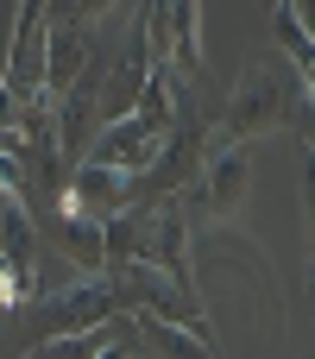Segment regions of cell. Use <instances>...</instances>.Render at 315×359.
Masks as SVG:
<instances>
[{"label": "cell", "mask_w": 315, "mask_h": 359, "mask_svg": "<svg viewBox=\"0 0 315 359\" xmlns=\"http://www.w3.org/2000/svg\"><path fill=\"white\" fill-rule=\"evenodd\" d=\"M284 126H297L303 139H309V82H297L290 88V69H284V57H272V50H259L246 69H240V82H234V95H227V114H221V139H259V133H284Z\"/></svg>", "instance_id": "cell-1"}, {"label": "cell", "mask_w": 315, "mask_h": 359, "mask_svg": "<svg viewBox=\"0 0 315 359\" xmlns=\"http://www.w3.org/2000/svg\"><path fill=\"white\" fill-rule=\"evenodd\" d=\"M196 170H202V177H196V202H202L215 221H234V215L246 208V196H253V158H246V145H240V139H221V133L208 126Z\"/></svg>", "instance_id": "cell-2"}, {"label": "cell", "mask_w": 315, "mask_h": 359, "mask_svg": "<svg viewBox=\"0 0 315 359\" xmlns=\"http://www.w3.org/2000/svg\"><path fill=\"white\" fill-rule=\"evenodd\" d=\"M32 221H38V233L57 246V259H69L82 278H95V271H107V240H101V221L95 215H82L76 202H44V208H32Z\"/></svg>", "instance_id": "cell-3"}, {"label": "cell", "mask_w": 315, "mask_h": 359, "mask_svg": "<svg viewBox=\"0 0 315 359\" xmlns=\"http://www.w3.org/2000/svg\"><path fill=\"white\" fill-rule=\"evenodd\" d=\"M44 309H38V334L32 341H44V334H76V328H88V322H101V316H114L120 309V297H114V284L95 271V278H76V284H63V290H44L38 297Z\"/></svg>", "instance_id": "cell-4"}, {"label": "cell", "mask_w": 315, "mask_h": 359, "mask_svg": "<svg viewBox=\"0 0 315 359\" xmlns=\"http://www.w3.org/2000/svg\"><path fill=\"white\" fill-rule=\"evenodd\" d=\"M0 88H6L13 101L44 95V0H19V13H13V44H6V69H0Z\"/></svg>", "instance_id": "cell-5"}, {"label": "cell", "mask_w": 315, "mask_h": 359, "mask_svg": "<svg viewBox=\"0 0 315 359\" xmlns=\"http://www.w3.org/2000/svg\"><path fill=\"white\" fill-rule=\"evenodd\" d=\"M63 202H76L95 221H107L114 208L133 202V170L126 164H101V158H76L69 177H63Z\"/></svg>", "instance_id": "cell-6"}, {"label": "cell", "mask_w": 315, "mask_h": 359, "mask_svg": "<svg viewBox=\"0 0 315 359\" xmlns=\"http://www.w3.org/2000/svg\"><path fill=\"white\" fill-rule=\"evenodd\" d=\"M164 25H170V76L202 82V0H164Z\"/></svg>", "instance_id": "cell-7"}, {"label": "cell", "mask_w": 315, "mask_h": 359, "mask_svg": "<svg viewBox=\"0 0 315 359\" xmlns=\"http://www.w3.org/2000/svg\"><path fill=\"white\" fill-rule=\"evenodd\" d=\"M139 341H145V347H158V353H170V359H208V353H215L196 328L164 322V316H145V309H139Z\"/></svg>", "instance_id": "cell-8"}, {"label": "cell", "mask_w": 315, "mask_h": 359, "mask_svg": "<svg viewBox=\"0 0 315 359\" xmlns=\"http://www.w3.org/2000/svg\"><path fill=\"white\" fill-rule=\"evenodd\" d=\"M272 32H278V44L290 50V69L315 82V44H309V25H303V13H290V6H272Z\"/></svg>", "instance_id": "cell-9"}, {"label": "cell", "mask_w": 315, "mask_h": 359, "mask_svg": "<svg viewBox=\"0 0 315 359\" xmlns=\"http://www.w3.org/2000/svg\"><path fill=\"white\" fill-rule=\"evenodd\" d=\"M107 6H114V0H76V13H82V19H101Z\"/></svg>", "instance_id": "cell-10"}, {"label": "cell", "mask_w": 315, "mask_h": 359, "mask_svg": "<svg viewBox=\"0 0 315 359\" xmlns=\"http://www.w3.org/2000/svg\"><path fill=\"white\" fill-rule=\"evenodd\" d=\"M265 6H284V0H265Z\"/></svg>", "instance_id": "cell-11"}]
</instances>
